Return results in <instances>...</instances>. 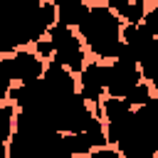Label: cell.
<instances>
[{
	"label": "cell",
	"instance_id": "obj_1",
	"mask_svg": "<svg viewBox=\"0 0 158 158\" xmlns=\"http://www.w3.org/2000/svg\"><path fill=\"white\" fill-rule=\"evenodd\" d=\"M121 27H123V22L114 15V10L106 5V0H101V2H89V17L77 30V35L81 37L91 59L114 62L123 54Z\"/></svg>",
	"mask_w": 158,
	"mask_h": 158
},
{
	"label": "cell",
	"instance_id": "obj_2",
	"mask_svg": "<svg viewBox=\"0 0 158 158\" xmlns=\"http://www.w3.org/2000/svg\"><path fill=\"white\" fill-rule=\"evenodd\" d=\"M47 40L54 47V59L52 62H57L59 67H64L69 74L79 77L81 69L86 67V62L91 59L89 52H86V47H84V42H81V37L74 30H69V27H64V25L57 22L54 27H49Z\"/></svg>",
	"mask_w": 158,
	"mask_h": 158
},
{
	"label": "cell",
	"instance_id": "obj_3",
	"mask_svg": "<svg viewBox=\"0 0 158 158\" xmlns=\"http://www.w3.org/2000/svg\"><path fill=\"white\" fill-rule=\"evenodd\" d=\"M143 81L138 62L123 49V54L114 62H106V96L111 99H123L133 86Z\"/></svg>",
	"mask_w": 158,
	"mask_h": 158
},
{
	"label": "cell",
	"instance_id": "obj_4",
	"mask_svg": "<svg viewBox=\"0 0 158 158\" xmlns=\"http://www.w3.org/2000/svg\"><path fill=\"white\" fill-rule=\"evenodd\" d=\"M5 69H7L12 86H30L44 77L47 62H42L32 47H20L5 57Z\"/></svg>",
	"mask_w": 158,
	"mask_h": 158
},
{
	"label": "cell",
	"instance_id": "obj_5",
	"mask_svg": "<svg viewBox=\"0 0 158 158\" xmlns=\"http://www.w3.org/2000/svg\"><path fill=\"white\" fill-rule=\"evenodd\" d=\"M86 17H89V2H84V0H62V2H57V22L59 25L77 32L86 22Z\"/></svg>",
	"mask_w": 158,
	"mask_h": 158
},
{
	"label": "cell",
	"instance_id": "obj_6",
	"mask_svg": "<svg viewBox=\"0 0 158 158\" xmlns=\"http://www.w3.org/2000/svg\"><path fill=\"white\" fill-rule=\"evenodd\" d=\"M106 5L114 10V15L123 22V25H141L143 15L148 10L146 0H106Z\"/></svg>",
	"mask_w": 158,
	"mask_h": 158
},
{
	"label": "cell",
	"instance_id": "obj_7",
	"mask_svg": "<svg viewBox=\"0 0 158 158\" xmlns=\"http://www.w3.org/2000/svg\"><path fill=\"white\" fill-rule=\"evenodd\" d=\"M123 101H126V106H128L131 111L146 109V106H151V104L156 101V89H153L148 81H141L138 86H133V89L123 96Z\"/></svg>",
	"mask_w": 158,
	"mask_h": 158
},
{
	"label": "cell",
	"instance_id": "obj_8",
	"mask_svg": "<svg viewBox=\"0 0 158 158\" xmlns=\"http://www.w3.org/2000/svg\"><path fill=\"white\" fill-rule=\"evenodd\" d=\"M99 106H101V118H104V123H118V121H123V118L131 114V109L126 106L123 99L104 96Z\"/></svg>",
	"mask_w": 158,
	"mask_h": 158
},
{
	"label": "cell",
	"instance_id": "obj_9",
	"mask_svg": "<svg viewBox=\"0 0 158 158\" xmlns=\"http://www.w3.org/2000/svg\"><path fill=\"white\" fill-rule=\"evenodd\" d=\"M17 126V109L12 104L0 106V143H10Z\"/></svg>",
	"mask_w": 158,
	"mask_h": 158
},
{
	"label": "cell",
	"instance_id": "obj_10",
	"mask_svg": "<svg viewBox=\"0 0 158 158\" xmlns=\"http://www.w3.org/2000/svg\"><path fill=\"white\" fill-rule=\"evenodd\" d=\"M141 25L146 27V32H148L153 40H158V2H148V10H146Z\"/></svg>",
	"mask_w": 158,
	"mask_h": 158
},
{
	"label": "cell",
	"instance_id": "obj_11",
	"mask_svg": "<svg viewBox=\"0 0 158 158\" xmlns=\"http://www.w3.org/2000/svg\"><path fill=\"white\" fill-rule=\"evenodd\" d=\"M12 89V81L7 77V69H5V57H0V106L7 104V94Z\"/></svg>",
	"mask_w": 158,
	"mask_h": 158
},
{
	"label": "cell",
	"instance_id": "obj_12",
	"mask_svg": "<svg viewBox=\"0 0 158 158\" xmlns=\"http://www.w3.org/2000/svg\"><path fill=\"white\" fill-rule=\"evenodd\" d=\"M86 158H126V156H123V153H118L116 148L106 146V148H96V151H91Z\"/></svg>",
	"mask_w": 158,
	"mask_h": 158
}]
</instances>
